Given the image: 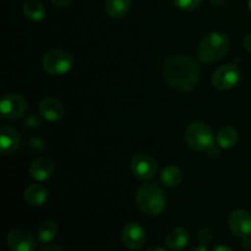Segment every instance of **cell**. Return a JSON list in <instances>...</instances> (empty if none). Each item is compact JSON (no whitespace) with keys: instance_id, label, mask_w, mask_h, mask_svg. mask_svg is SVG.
Returning <instances> with one entry per match:
<instances>
[{"instance_id":"6da1fadb","label":"cell","mask_w":251,"mask_h":251,"mask_svg":"<svg viewBox=\"0 0 251 251\" xmlns=\"http://www.w3.org/2000/svg\"><path fill=\"white\" fill-rule=\"evenodd\" d=\"M162 75L172 90L176 92H189L199 82L200 68L191 56L176 54L164 61Z\"/></svg>"},{"instance_id":"7a4b0ae2","label":"cell","mask_w":251,"mask_h":251,"mask_svg":"<svg viewBox=\"0 0 251 251\" xmlns=\"http://www.w3.org/2000/svg\"><path fill=\"white\" fill-rule=\"evenodd\" d=\"M136 205L145 215H161L167 205L166 193L157 184H144L136 193Z\"/></svg>"},{"instance_id":"3957f363","label":"cell","mask_w":251,"mask_h":251,"mask_svg":"<svg viewBox=\"0 0 251 251\" xmlns=\"http://www.w3.org/2000/svg\"><path fill=\"white\" fill-rule=\"evenodd\" d=\"M229 39L225 33L212 32L201 39L198 47V55L203 63H216L229 50Z\"/></svg>"},{"instance_id":"277c9868","label":"cell","mask_w":251,"mask_h":251,"mask_svg":"<svg viewBox=\"0 0 251 251\" xmlns=\"http://www.w3.org/2000/svg\"><path fill=\"white\" fill-rule=\"evenodd\" d=\"M215 137L211 127L201 122H195L185 131V142L190 149L196 151H207L213 145Z\"/></svg>"},{"instance_id":"5b68a950","label":"cell","mask_w":251,"mask_h":251,"mask_svg":"<svg viewBox=\"0 0 251 251\" xmlns=\"http://www.w3.org/2000/svg\"><path fill=\"white\" fill-rule=\"evenodd\" d=\"M73 56L70 53L63 49H51L47 51L42 60L44 71L51 76H61L73 68Z\"/></svg>"},{"instance_id":"8992f818","label":"cell","mask_w":251,"mask_h":251,"mask_svg":"<svg viewBox=\"0 0 251 251\" xmlns=\"http://www.w3.org/2000/svg\"><path fill=\"white\" fill-rule=\"evenodd\" d=\"M27 103L24 96L19 93H10L2 97L0 104L1 118L5 120H15L26 112Z\"/></svg>"},{"instance_id":"52a82bcc","label":"cell","mask_w":251,"mask_h":251,"mask_svg":"<svg viewBox=\"0 0 251 251\" xmlns=\"http://www.w3.org/2000/svg\"><path fill=\"white\" fill-rule=\"evenodd\" d=\"M6 245L10 251H34L37 243L28 230L25 228H14L7 233Z\"/></svg>"},{"instance_id":"ba28073f","label":"cell","mask_w":251,"mask_h":251,"mask_svg":"<svg viewBox=\"0 0 251 251\" xmlns=\"http://www.w3.org/2000/svg\"><path fill=\"white\" fill-rule=\"evenodd\" d=\"M240 80V71L237 65L227 64V65L221 66L220 69L213 73L212 85L217 90L227 91L234 87Z\"/></svg>"},{"instance_id":"9c48e42d","label":"cell","mask_w":251,"mask_h":251,"mask_svg":"<svg viewBox=\"0 0 251 251\" xmlns=\"http://www.w3.org/2000/svg\"><path fill=\"white\" fill-rule=\"evenodd\" d=\"M131 172L137 179L141 180H149L156 176L157 174V163L151 156L145 153H140L132 158Z\"/></svg>"},{"instance_id":"30bf717a","label":"cell","mask_w":251,"mask_h":251,"mask_svg":"<svg viewBox=\"0 0 251 251\" xmlns=\"http://www.w3.org/2000/svg\"><path fill=\"white\" fill-rule=\"evenodd\" d=\"M229 229L235 237L248 238L251 235V215L245 210L233 211L228 218Z\"/></svg>"},{"instance_id":"8fae6325","label":"cell","mask_w":251,"mask_h":251,"mask_svg":"<svg viewBox=\"0 0 251 251\" xmlns=\"http://www.w3.org/2000/svg\"><path fill=\"white\" fill-rule=\"evenodd\" d=\"M147 235L142 226L136 222L127 223L122 233V240L125 247L130 250H139L145 245Z\"/></svg>"},{"instance_id":"7c38bea8","label":"cell","mask_w":251,"mask_h":251,"mask_svg":"<svg viewBox=\"0 0 251 251\" xmlns=\"http://www.w3.org/2000/svg\"><path fill=\"white\" fill-rule=\"evenodd\" d=\"M39 112L41 115L48 122H59L64 118L65 109H64L63 103L56 98L47 97L39 104Z\"/></svg>"},{"instance_id":"4fadbf2b","label":"cell","mask_w":251,"mask_h":251,"mask_svg":"<svg viewBox=\"0 0 251 251\" xmlns=\"http://www.w3.org/2000/svg\"><path fill=\"white\" fill-rule=\"evenodd\" d=\"M29 176L37 181H46L54 173V163L49 157H39L34 159L28 168Z\"/></svg>"},{"instance_id":"5bb4252c","label":"cell","mask_w":251,"mask_h":251,"mask_svg":"<svg viewBox=\"0 0 251 251\" xmlns=\"http://www.w3.org/2000/svg\"><path fill=\"white\" fill-rule=\"evenodd\" d=\"M21 144V136L16 129L11 126H2L0 130V150L4 156L12 154Z\"/></svg>"},{"instance_id":"9a60e30c","label":"cell","mask_w":251,"mask_h":251,"mask_svg":"<svg viewBox=\"0 0 251 251\" xmlns=\"http://www.w3.org/2000/svg\"><path fill=\"white\" fill-rule=\"evenodd\" d=\"M189 232L183 227H176L167 233L166 244L171 250H181L188 245Z\"/></svg>"},{"instance_id":"2e32d148","label":"cell","mask_w":251,"mask_h":251,"mask_svg":"<svg viewBox=\"0 0 251 251\" xmlns=\"http://www.w3.org/2000/svg\"><path fill=\"white\" fill-rule=\"evenodd\" d=\"M25 201L31 206H42L47 202L49 193L41 184H32L25 190Z\"/></svg>"},{"instance_id":"e0dca14e","label":"cell","mask_w":251,"mask_h":251,"mask_svg":"<svg viewBox=\"0 0 251 251\" xmlns=\"http://www.w3.org/2000/svg\"><path fill=\"white\" fill-rule=\"evenodd\" d=\"M131 7V0H105V12L113 19L124 17Z\"/></svg>"},{"instance_id":"ac0fdd59","label":"cell","mask_w":251,"mask_h":251,"mask_svg":"<svg viewBox=\"0 0 251 251\" xmlns=\"http://www.w3.org/2000/svg\"><path fill=\"white\" fill-rule=\"evenodd\" d=\"M22 11L31 21H42L46 17V7L39 0H26L22 6Z\"/></svg>"},{"instance_id":"d6986e66","label":"cell","mask_w":251,"mask_h":251,"mask_svg":"<svg viewBox=\"0 0 251 251\" xmlns=\"http://www.w3.org/2000/svg\"><path fill=\"white\" fill-rule=\"evenodd\" d=\"M58 235V226L54 221H44L37 229V239L42 244L50 243Z\"/></svg>"},{"instance_id":"ffe728a7","label":"cell","mask_w":251,"mask_h":251,"mask_svg":"<svg viewBox=\"0 0 251 251\" xmlns=\"http://www.w3.org/2000/svg\"><path fill=\"white\" fill-rule=\"evenodd\" d=\"M238 141V131L232 126H225L218 131L217 144L222 149H232Z\"/></svg>"},{"instance_id":"44dd1931","label":"cell","mask_w":251,"mask_h":251,"mask_svg":"<svg viewBox=\"0 0 251 251\" xmlns=\"http://www.w3.org/2000/svg\"><path fill=\"white\" fill-rule=\"evenodd\" d=\"M161 180L168 188H176L183 180V172L178 167L169 166L162 172Z\"/></svg>"},{"instance_id":"7402d4cb","label":"cell","mask_w":251,"mask_h":251,"mask_svg":"<svg viewBox=\"0 0 251 251\" xmlns=\"http://www.w3.org/2000/svg\"><path fill=\"white\" fill-rule=\"evenodd\" d=\"M176 7L185 11H191V10L198 9L201 5L202 0H173Z\"/></svg>"},{"instance_id":"603a6c76","label":"cell","mask_w":251,"mask_h":251,"mask_svg":"<svg viewBox=\"0 0 251 251\" xmlns=\"http://www.w3.org/2000/svg\"><path fill=\"white\" fill-rule=\"evenodd\" d=\"M213 238V230L210 227H203L201 228L200 232H199V240L202 245H207L212 242Z\"/></svg>"},{"instance_id":"cb8c5ba5","label":"cell","mask_w":251,"mask_h":251,"mask_svg":"<svg viewBox=\"0 0 251 251\" xmlns=\"http://www.w3.org/2000/svg\"><path fill=\"white\" fill-rule=\"evenodd\" d=\"M70 2L71 0H51V4L54 6L59 7V9H65V7H68L70 5Z\"/></svg>"},{"instance_id":"d4e9b609","label":"cell","mask_w":251,"mask_h":251,"mask_svg":"<svg viewBox=\"0 0 251 251\" xmlns=\"http://www.w3.org/2000/svg\"><path fill=\"white\" fill-rule=\"evenodd\" d=\"M42 251H68L64 247L61 245H56V244H51V245H47L44 247Z\"/></svg>"},{"instance_id":"484cf974","label":"cell","mask_w":251,"mask_h":251,"mask_svg":"<svg viewBox=\"0 0 251 251\" xmlns=\"http://www.w3.org/2000/svg\"><path fill=\"white\" fill-rule=\"evenodd\" d=\"M207 151H208V153H210L211 157H218L221 154L220 149H218V147H216L215 144H213L212 146L207 150Z\"/></svg>"},{"instance_id":"4316f807","label":"cell","mask_w":251,"mask_h":251,"mask_svg":"<svg viewBox=\"0 0 251 251\" xmlns=\"http://www.w3.org/2000/svg\"><path fill=\"white\" fill-rule=\"evenodd\" d=\"M244 48L251 54V33L248 34L244 38Z\"/></svg>"},{"instance_id":"83f0119b","label":"cell","mask_w":251,"mask_h":251,"mask_svg":"<svg viewBox=\"0 0 251 251\" xmlns=\"http://www.w3.org/2000/svg\"><path fill=\"white\" fill-rule=\"evenodd\" d=\"M212 251H235L232 248L228 247V245H217L216 248H213Z\"/></svg>"},{"instance_id":"f1b7e54d","label":"cell","mask_w":251,"mask_h":251,"mask_svg":"<svg viewBox=\"0 0 251 251\" xmlns=\"http://www.w3.org/2000/svg\"><path fill=\"white\" fill-rule=\"evenodd\" d=\"M242 240H243V242H242L243 249H250V248H251V240L249 239V237L243 238Z\"/></svg>"},{"instance_id":"f546056e","label":"cell","mask_w":251,"mask_h":251,"mask_svg":"<svg viewBox=\"0 0 251 251\" xmlns=\"http://www.w3.org/2000/svg\"><path fill=\"white\" fill-rule=\"evenodd\" d=\"M190 251H207L205 245H198V247H194Z\"/></svg>"},{"instance_id":"4dcf8cb0","label":"cell","mask_w":251,"mask_h":251,"mask_svg":"<svg viewBox=\"0 0 251 251\" xmlns=\"http://www.w3.org/2000/svg\"><path fill=\"white\" fill-rule=\"evenodd\" d=\"M147 251H166V250H164L163 248H161V247H152V248H150V249Z\"/></svg>"},{"instance_id":"1f68e13d","label":"cell","mask_w":251,"mask_h":251,"mask_svg":"<svg viewBox=\"0 0 251 251\" xmlns=\"http://www.w3.org/2000/svg\"><path fill=\"white\" fill-rule=\"evenodd\" d=\"M212 2H215V4H223V2L226 1V0H211Z\"/></svg>"},{"instance_id":"d6a6232c","label":"cell","mask_w":251,"mask_h":251,"mask_svg":"<svg viewBox=\"0 0 251 251\" xmlns=\"http://www.w3.org/2000/svg\"><path fill=\"white\" fill-rule=\"evenodd\" d=\"M249 9H250V11H251V0H249Z\"/></svg>"}]
</instances>
